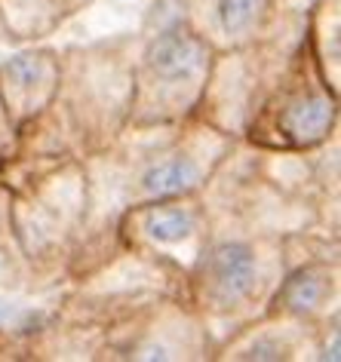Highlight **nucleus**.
<instances>
[{"label":"nucleus","instance_id":"f257e3e1","mask_svg":"<svg viewBox=\"0 0 341 362\" xmlns=\"http://www.w3.org/2000/svg\"><path fill=\"white\" fill-rule=\"evenodd\" d=\"M234 141L197 117L178 123H129L108 148L80 160L86 178V221L80 246L71 255L68 279L89 274L117 252L114 221L123 209L200 191Z\"/></svg>","mask_w":341,"mask_h":362},{"label":"nucleus","instance_id":"f03ea898","mask_svg":"<svg viewBox=\"0 0 341 362\" xmlns=\"http://www.w3.org/2000/svg\"><path fill=\"white\" fill-rule=\"evenodd\" d=\"M283 270V233L209 221V237L185 276V298L203 320L215 347L267 313Z\"/></svg>","mask_w":341,"mask_h":362},{"label":"nucleus","instance_id":"7ed1b4c3","mask_svg":"<svg viewBox=\"0 0 341 362\" xmlns=\"http://www.w3.org/2000/svg\"><path fill=\"white\" fill-rule=\"evenodd\" d=\"M136 34L129 123H178L194 117L215 49L191 28L185 0H141Z\"/></svg>","mask_w":341,"mask_h":362},{"label":"nucleus","instance_id":"20e7f679","mask_svg":"<svg viewBox=\"0 0 341 362\" xmlns=\"http://www.w3.org/2000/svg\"><path fill=\"white\" fill-rule=\"evenodd\" d=\"M136 31H114L59 49L62 74L50 111L68 132L77 160L108 148L129 126Z\"/></svg>","mask_w":341,"mask_h":362},{"label":"nucleus","instance_id":"39448f33","mask_svg":"<svg viewBox=\"0 0 341 362\" xmlns=\"http://www.w3.org/2000/svg\"><path fill=\"white\" fill-rule=\"evenodd\" d=\"M10 194V230L16 252H19L34 288L40 295H56L68 283L71 255L83 237V163H62Z\"/></svg>","mask_w":341,"mask_h":362},{"label":"nucleus","instance_id":"423d86ee","mask_svg":"<svg viewBox=\"0 0 341 362\" xmlns=\"http://www.w3.org/2000/svg\"><path fill=\"white\" fill-rule=\"evenodd\" d=\"M304 37V13H277L258 40L215 52L194 117L231 139H243L258 105Z\"/></svg>","mask_w":341,"mask_h":362},{"label":"nucleus","instance_id":"0eeeda50","mask_svg":"<svg viewBox=\"0 0 341 362\" xmlns=\"http://www.w3.org/2000/svg\"><path fill=\"white\" fill-rule=\"evenodd\" d=\"M338 120L341 93L326 83L301 37L240 141L262 151H304L338 132Z\"/></svg>","mask_w":341,"mask_h":362},{"label":"nucleus","instance_id":"6e6552de","mask_svg":"<svg viewBox=\"0 0 341 362\" xmlns=\"http://www.w3.org/2000/svg\"><path fill=\"white\" fill-rule=\"evenodd\" d=\"M215 344L185 295H157L102 329L98 362H212Z\"/></svg>","mask_w":341,"mask_h":362},{"label":"nucleus","instance_id":"1a4fd4ad","mask_svg":"<svg viewBox=\"0 0 341 362\" xmlns=\"http://www.w3.org/2000/svg\"><path fill=\"white\" fill-rule=\"evenodd\" d=\"M209 237V212L200 191L148 200L123 209L114 221V243L160 261L169 270L187 276Z\"/></svg>","mask_w":341,"mask_h":362},{"label":"nucleus","instance_id":"9d476101","mask_svg":"<svg viewBox=\"0 0 341 362\" xmlns=\"http://www.w3.org/2000/svg\"><path fill=\"white\" fill-rule=\"evenodd\" d=\"M341 139L332 132L326 141L304 151H262L258 148V169L280 187L286 197L308 203L317 212L320 224L338 233V203H341Z\"/></svg>","mask_w":341,"mask_h":362},{"label":"nucleus","instance_id":"9b49d317","mask_svg":"<svg viewBox=\"0 0 341 362\" xmlns=\"http://www.w3.org/2000/svg\"><path fill=\"white\" fill-rule=\"evenodd\" d=\"M267 313L317 325L341 313V252L286 258V270L277 283Z\"/></svg>","mask_w":341,"mask_h":362},{"label":"nucleus","instance_id":"f8f14e48","mask_svg":"<svg viewBox=\"0 0 341 362\" xmlns=\"http://www.w3.org/2000/svg\"><path fill=\"white\" fill-rule=\"evenodd\" d=\"M59 74V47H52L50 40L22 43L0 59V102L16 126L28 123L52 102Z\"/></svg>","mask_w":341,"mask_h":362},{"label":"nucleus","instance_id":"ddd939ff","mask_svg":"<svg viewBox=\"0 0 341 362\" xmlns=\"http://www.w3.org/2000/svg\"><path fill=\"white\" fill-rule=\"evenodd\" d=\"M313 325L265 313L228 334L212 353V362H311Z\"/></svg>","mask_w":341,"mask_h":362},{"label":"nucleus","instance_id":"4468645a","mask_svg":"<svg viewBox=\"0 0 341 362\" xmlns=\"http://www.w3.org/2000/svg\"><path fill=\"white\" fill-rule=\"evenodd\" d=\"M191 28L215 52L258 40L274 22L271 0H185Z\"/></svg>","mask_w":341,"mask_h":362},{"label":"nucleus","instance_id":"2eb2a0df","mask_svg":"<svg viewBox=\"0 0 341 362\" xmlns=\"http://www.w3.org/2000/svg\"><path fill=\"white\" fill-rule=\"evenodd\" d=\"M98 0H0V16L19 43H43L86 16Z\"/></svg>","mask_w":341,"mask_h":362},{"label":"nucleus","instance_id":"dca6fc26","mask_svg":"<svg viewBox=\"0 0 341 362\" xmlns=\"http://www.w3.org/2000/svg\"><path fill=\"white\" fill-rule=\"evenodd\" d=\"M304 37L320 74L341 93V0H313L304 13Z\"/></svg>","mask_w":341,"mask_h":362},{"label":"nucleus","instance_id":"f3484780","mask_svg":"<svg viewBox=\"0 0 341 362\" xmlns=\"http://www.w3.org/2000/svg\"><path fill=\"white\" fill-rule=\"evenodd\" d=\"M341 359V313L317 322L311 329V362H338Z\"/></svg>","mask_w":341,"mask_h":362},{"label":"nucleus","instance_id":"a211bd4d","mask_svg":"<svg viewBox=\"0 0 341 362\" xmlns=\"http://www.w3.org/2000/svg\"><path fill=\"white\" fill-rule=\"evenodd\" d=\"M16 139H19V126L10 120V114H6L4 102H0V169H4V163L13 157Z\"/></svg>","mask_w":341,"mask_h":362},{"label":"nucleus","instance_id":"6ab92c4d","mask_svg":"<svg viewBox=\"0 0 341 362\" xmlns=\"http://www.w3.org/2000/svg\"><path fill=\"white\" fill-rule=\"evenodd\" d=\"M313 0H271V6L277 13H308V6Z\"/></svg>","mask_w":341,"mask_h":362},{"label":"nucleus","instance_id":"aec40b11","mask_svg":"<svg viewBox=\"0 0 341 362\" xmlns=\"http://www.w3.org/2000/svg\"><path fill=\"white\" fill-rule=\"evenodd\" d=\"M0 47H19L13 37H10V31H6V25H4V16H0Z\"/></svg>","mask_w":341,"mask_h":362}]
</instances>
